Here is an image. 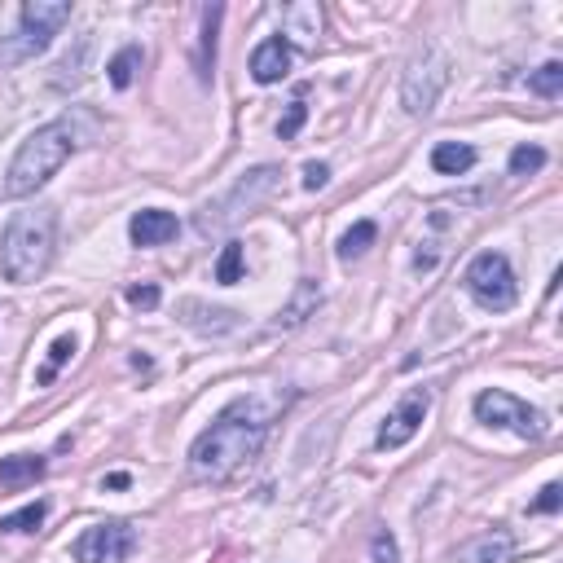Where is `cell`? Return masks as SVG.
<instances>
[{
  "label": "cell",
  "instance_id": "52a82bcc",
  "mask_svg": "<svg viewBox=\"0 0 563 563\" xmlns=\"http://www.w3.org/2000/svg\"><path fill=\"white\" fill-rule=\"evenodd\" d=\"M467 291L476 295L484 308H493V313L515 308V300H520V286H515L511 260H506L502 251H480V256L467 264Z\"/></svg>",
  "mask_w": 563,
  "mask_h": 563
},
{
  "label": "cell",
  "instance_id": "44dd1931",
  "mask_svg": "<svg viewBox=\"0 0 563 563\" xmlns=\"http://www.w3.org/2000/svg\"><path fill=\"white\" fill-rule=\"evenodd\" d=\"M137 71H141V49H137V44L119 49L115 58H110V66H106V75H110V84H115V88H128L132 80H137Z\"/></svg>",
  "mask_w": 563,
  "mask_h": 563
},
{
  "label": "cell",
  "instance_id": "4316f807",
  "mask_svg": "<svg viewBox=\"0 0 563 563\" xmlns=\"http://www.w3.org/2000/svg\"><path fill=\"white\" fill-rule=\"evenodd\" d=\"M286 22H295V36H317L322 14H317V5H291L286 9Z\"/></svg>",
  "mask_w": 563,
  "mask_h": 563
},
{
  "label": "cell",
  "instance_id": "4fadbf2b",
  "mask_svg": "<svg viewBox=\"0 0 563 563\" xmlns=\"http://www.w3.org/2000/svg\"><path fill=\"white\" fill-rule=\"evenodd\" d=\"M286 66H291V44L282 36H269L251 53V75H256V84H278L286 75Z\"/></svg>",
  "mask_w": 563,
  "mask_h": 563
},
{
  "label": "cell",
  "instance_id": "ac0fdd59",
  "mask_svg": "<svg viewBox=\"0 0 563 563\" xmlns=\"http://www.w3.org/2000/svg\"><path fill=\"white\" fill-rule=\"evenodd\" d=\"M225 18V5L203 9V40H198V80H212V66H216V27Z\"/></svg>",
  "mask_w": 563,
  "mask_h": 563
},
{
  "label": "cell",
  "instance_id": "9c48e42d",
  "mask_svg": "<svg viewBox=\"0 0 563 563\" xmlns=\"http://www.w3.org/2000/svg\"><path fill=\"white\" fill-rule=\"evenodd\" d=\"M427 410H432V392L427 388H414L401 396V405L388 414V423L379 427V449H401L410 445V440L418 436V427H423Z\"/></svg>",
  "mask_w": 563,
  "mask_h": 563
},
{
  "label": "cell",
  "instance_id": "f546056e",
  "mask_svg": "<svg viewBox=\"0 0 563 563\" xmlns=\"http://www.w3.org/2000/svg\"><path fill=\"white\" fill-rule=\"evenodd\" d=\"M559 502H563V489H559V484H546L542 498L528 506V511H533V515H555V511H559Z\"/></svg>",
  "mask_w": 563,
  "mask_h": 563
},
{
  "label": "cell",
  "instance_id": "e0dca14e",
  "mask_svg": "<svg viewBox=\"0 0 563 563\" xmlns=\"http://www.w3.org/2000/svg\"><path fill=\"white\" fill-rule=\"evenodd\" d=\"M181 308L198 313V317H185V326H194L198 335H225V330L238 326V313H229V308H207V304H198V300H185Z\"/></svg>",
  "mask_w": 563,
  "mask_h": 563
},
{
  "label": "cell",
  "instance_id": "7a4b0ae2",
  "mask_svg": "<svg viewBox=\"0 0 563 563\" xmlns=\"http://www.w3.org/2000/svg\"><path fill=\"white\" fill-rule=\"evenodd\" d=\"M75 150H80V128H75L66 115L53 119V124H44V128H36L18 146L14 163H9V172H5V198L36 194L40 185H49L53 176H58V168L71 159Z\"/></svg>",
  "mask_w": 563,
  "mask_h": 563
},
{
  "label": "cell",
  "instance_id": "f1b7e54d",
  "mask_svg": "<svg viewBox=\"0 0 563 563\" xmlns=\"http://www.w3.org/2000/svg\"><path fill=\"white\" fill-rule=\"evenodd\" d=\"M304 119H308V106H304V102H291V110H286V119L278 124V137H282V141H291L295 132L304 128Z\"/></svg>",
  "mask_w": 563,
  "mask_h": 563
},
{
  "label": "cell",
  "instance_id": "30bf717a",
  "mask_svg": "<svg viewBox=\"0 0 563 563\" xmlns=\"http://www.w3.org/2000/svg\"><path fill=\"white\" fill-rule=\"evenodd\" d=\"M273 181H278V168H256V172H247V176H242V181L234 185V194H229L225 203H220V216H216V220H207V225L234 220V216L247 212V207H256L260 198L273 190ZM207 225H203V229H207Z\"/></svg>",
  "mask_w": 563,
  "mask_h": 563
},
{
  "label": "cell",
  "instance_id": "d4e9b609",
  "mask_svg": "<svg viewBox=\"0 0 563 563\" xmlns=\"http://www.w3.org/2000/svg\"><path fill=\"white\" fill-rule=\"evenodd\" d=\"M546 168V150L542 146H515L511 150V176H533Z\"/></svg>",
  "mask_w": 563,
  "mask_h": 563
},
{
  "label": "cell",
  "instance_id": "7402d4cb",
  "mask_svg": "<svg viewBox=\"0 0 563 563\" xmlns=\"http://www.w3.org/2000/svg\"><path fill=\"white\" fill-rule=\"evenodd\" d=\"M44 515H49V506L31 502V506H22V511H14V515H0V533H36V528L44 524Z\"/></svg>",
  "mask_w": 563,
  "mask_h": 563
},
{
  "label": "cell",
  "instance_id": "ffe728a7",
  "mask_svg": "<svg viewBox=\"0 0 563 563\" xmlns=\"http://www.w3.org/2000/svg\"><path fill=\"white\" fill-rule=\"evenodd\" d=\"M374 238H379V225H374V220H357V225L339 238V260H357L361 251H370Z\"/></svg>",
  "mask_w": 563,
  "mask_h": 563
},
{
  "label": "cell",
  "instance_id": "cb8c5ba5",
  "mask_svg": "<svg viewBox=\"0 0 563 563\" xmlns=\"http://www.w3.org/2000/svg\"><path fill=\"white\" fill-rule=\"evenodd\" d=\"M216 282L220 286L242 282V242H225V251H220V260H216Z\"/></svg>",
  "mask_w": 563,
  "mask_h": 563
},
{
  "label": "cell",
  "instance_id": "277c9868",
  "mask_svg": "<svg viewBox=\"0 0 563 563\" xmlns=\"http://www.w3.org/2000/svg\"><path fill=\"white\" fill-rule=\"evenodd\" d=\"M66 22H71V0H27L22 18H18V31L0 40V62L5 66L31 62L36 53L49 49Z\"/></svg>",
  "mask_w": 563,
  "mask_h": 563
},
{
  "label": "cell",
  "instance_id": "6da1fadb",
  "mask_svg": "<svg viewBox=\"0 0 563 563\" xmlns=\"http://www.w3.org/2000/svg\"><path fill=\"white\" fill-rule=\"evenodd\" d=\"M264 436H269V410H260L256 401H234L190 445V467L207 480H225L260 454Z\"/></svg>",
  "mask_w": 563,
  "mask_h": 563
},
{
  "label": "cell",
  "instance_id": "8992f818",
  "mask_svg": "<svg viewBox=\"0 0 563 563\" xmlns=\"http://www.w3.org/2000/svg\"><path fill=\"white\" fill-rule=\"evenodd\" d=\"M476 418L484 427H502V432H515L520 440H542L546 436V414L524 405L520 396L502 392V388H489L476 396Z\"/></svg>",
  "mask_w": 563,
  "mask_h": 563
},
{
  "label": "cell",
  "instance_id": "5bb4252c",
  "mask_svg": "<svg viewBox=\"0 0 563 563\" xmlns=\"http://www.w3.org/2000/svg\"><path fill=\"white\" fill-rule=\"evenodd\" d=\"M317 304H322V286H317L313 278H304V282H295V295H291V304L278 313V322H273V330H295V326H304L308 317L317 313Z\"/></svg>",
  "mask_w": 563,
  "mask_h": 563
},
{
  "label": "cell",
  "instance_id": "d6a6232c",
  "mask_svg": "<svg viewBox=\"0 0 563 563\" xmlns=\"http://www.w3.org/2000/svg\"><path fill=\"white\" fill-rule=\"evenodd\" d=\"M106 489H128V476H124V471H115V476H106Z\"/></svg>",
  "mask_w": 563,
  "mask_h": 563
},
{
  "label": "cell",
  "instance_id": "8fae6325",
  "mask_svg": "<svg viewBox=\"0 0 563 563\" xmlns=\"http://www.w3.org/2000/svg\"><path fill=\"white\" fill-rule=\"evenodd\" d=\"M176 216L163 212V207H146V212H137L128 220V238L137 242V247H163V242L176 238Z\"/></svg>",
  "mask_w": 563,
  "mask_h": 563
},
{
  "label": "cell",
  "instance_id": "2e32d148",
  "mask_svg": "<svg viewBox=\"0 0 563 563\" xmlns=\"http://www.w3.org/2000/svg\"><path fill=\"white\" fill-rule=\"evenodd\" d=\"M40 476H44V458L36 454L0 458V489H22V484H36Z\"/></svg>",
  "mask_w": 563,
  "mask_h": 563
},
{
  "label": "cell",
  "instance_id": "603a6c76",
  "mask_svg": "<svg viewBox=\"0 0 563 563\" xmlns=\"http://www.w3.org/2000/svg\"><path fill=\"white\" fill-rule=\"evenodd\" d=\"M75 357V339L71 335H62V339H53V348H49V361H44V366H40V374H36V383H40V388H44V383H53V379H58V370L66 366V361H71Z\"/></svg>",
  "mask_w": 563,
  "mask_h": 563
},
{
  "label": "cell",
  "instance_id": "4dcf8cb0",
  "mask_svg": "<svg viewBox=\"0 0 563 563\" xmlns=\"http://www.w3.org/2000/svg\"><path fill=\"white\" fill-rule=\"evenodd\" d=\"M128 304L154 308V304H159V286H128Z\"/></svg>",
  "mask_w": 563,
  "mask_h": 563
},
{
  "label": "cell",
  "instance_id": "7c38bea8",
  "mask_svg": "<svg viewBox=\"0 0 563 563\" xmlns=\"http://www.w3.org/2000/svg\"><path fill=\"white\" fill-rule=\"evenodd\" d=\"M515 555V537L506 528H493V533H480L476 542L458 546V563H511Z\"/></svg>",
  "mask_w": 563,
  "mask_h": 563
},
{
  "label": "cell",
  "instance_id": "83f0119b",
  "mask_svg": "<svg viewBox=\"0 0 563 563\" xmlns=\"http://www.w3.org/2000/svg\"><path fill=\"white\" fill-rule=\"evenodd\" d=\"M370 555H374V563H401V550H396V537L388 528H379V533L370 537Z\"/></svg>",
  "mask_w": 563,
  "mask_h": 563
},
{
  "label": "cell",
  "instance_id": "484cf974",
  "mask_svg": "<svg viewBox=\"0 0 563 563\" xmlns=\"http://www.w3.org/2000/svg\"><path fill=\"white\" fill-rule=\"evenodd\" d=\"M528 88H533L537 97H559V88H563V62H546L542 71H533Z\"/></svg>",
  "mask_w": 563,
  "mask_h": 563
},
{
  "label": "cell",
  "instance_id": "5b68a950",
  "mask_svg": "<svg viewBox=\"0 0 563 563\" xmlns=\"http://www.w3.org/2000/svg\"><path fill=\"white\" fill-rule=\"evenodd\" d=\"M445 84H449V58L440 53V44L427 40L410 58V66H405V80H401L405 110H410V115H432L440 93H445Z\"/></svg>",
  "mask_w": 563,
  "mask_h": 563
},
{
  "label": "cell",
  "instance_id": "d6986e66",
  "mask_svg": "<svg viewBox=\"0 0 563 563\" xmlns=\"http://www.w3.org/2000/svg\"><path fill=\"white\" fill-rule=\"evenodd\" d=\"M88 53H93V36H84V40H80V49L66 53V58L58 62L53 88H75V84H80V80H84V62H88Z\"/></svg>",
  "mask_w": 563,
  "mask_h": 563
},
{
  "label": "cell",
  "instance_id": "3957f363",
  "mask_svg": "<svg viewBox=\"0 0 563 563\" xmlns=\"http://www.w3.org/2000/svg\"><path fill=\"white\" fill-rule=\"evenodd\" d=\"M53 247H58V212L53 207L18 212L5 229V242H0V269L9 282L31 286L49 273Z\"/></svg>",
  "mask_w": 563,
  "mask_h": 563
},
{
  "label": "cell",
  "instance_id": "9a60e30c",
  "mask_svg": "<svg viewBox=\"0 0 563 563\" xmlns=\"http://www.w3.org/2000/svg\"><path fill=\"white\" fill-rule=\"evenodd\" d=\"M432 168L440 176H462L476 168V146H467V141H440L432 150Z\"/></svg>",
  "mask_w": 563,
  "mask_h": 563
},
{
  "label": "cell",
  "instance_id": "1f68e13d",
  "mask_svg": "<svg viewBox=\"0 0 563 563\" xmlns=\"http://www.w3.org/2000/svg\"><path fill=\"white\" fill-rule=\"evenodd\" d=\"M326 181H330V168H326V163H308V168H304V190H322Z\"/></svg>",
  "mask_w": 563,
  "mask_h": 563
},
{
  "label": "cell",
  "instance_id": "ba28073f",
  "mask_svg": "<svg viewBox=\"0 0 563 563\" xmlns=\"http://www.w3.org/2000/svg\"><path fill=\"white\" fill-rule=\"evenodd\" d=\"M132 550H137V533H132V524L110 520V524L84 528V533L75 537L71 555H75V563H124Z\"/></svg>",
  "mask_w": 563,
  "mask_h": 563
}]
</instances>
